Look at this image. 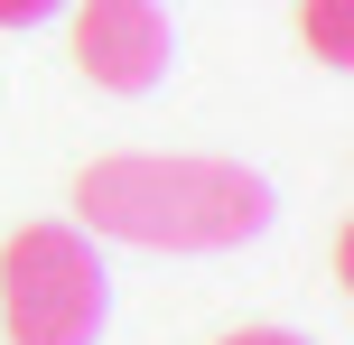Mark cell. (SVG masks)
I'll use <instances>...</instances> for the list:
<instances>
[{"instance_id":"6da1fadb","label":"cell","mask_w":354,"mask_h":345,"mask_svg":"<svg viewBox=\"0 0 354 345\" xmlns=\"http://www.w3.org/2000/svg\"><path fill=\"white\" fill-rule=\"evenodd\" d=\"M270 215L280 196L243 159L112 149V159L75 168V224L103 243H140V252H233V243H261Z\"/></svg>"},{"instance_id":"7a4b0ae2","label":"cell","mask_w":354,"mask_h":345,"mask_svg":"<svg viewBox=\"0 0 354 345\" xmlns=\"http://www.w3.org/2000/svg\"><path fill=\"white\" fill-rule=\"evenodd\" d=\"M0 327L10 345H103L112 327V271L84 224H19L0 243Z\"/></svg>"},{"instance_id":"3957f363","label":"cell","mask_w":354,"mask_h":345,"mask_svg":"<svg viewBox=\"0 0 354 345\" xmlns=\"http://www.w3.org/2000/svg\"><path fill=\"white\" fill-rule=\"evenodd\" d=\"M75 66L103 93H149L177 66V28L159 0H75Z\"/></svg>"},{"instance_id":"277c9868","label":"cell","mask_w":354,"mask_h":345,"mask_svg":"<svg viewBox=\"0 0 354 345\" xmlns=\"http://www.w3.org/2000/svg\"><path fill=\"white\" fill-rule=\"evenodd\" d=\"M299 37L317 66H345L354 56V0H299Z\"/></svg>"},{"instance_id":"5b68a950","label":"cell","mask_w":354,"mask_h":345,"mask_svg":"<svg viewBox=\"0 0 354 345\" xmlns=\"http://www.w3.org/2000/svg\"><path fill=\"white\" fill-rule=\"evenodd\" d=\"M66 0H0V28H37V19H56Z\"/></svg>"},{"instance_id":"8992f818","label":"cell","mask_w":354,"mask_h":345,"mask_svg":"<svg viewBox=\"0 0 354 345\" xmlns=\"http://www.w3.org/2000/svg\"><path fill=\"white\" fill-rule=\"evenodd\" d=\"M214 345H308L299 327H233V336H214Z\"/></svg>"}]
</instances>
